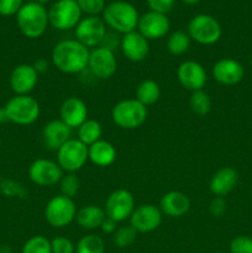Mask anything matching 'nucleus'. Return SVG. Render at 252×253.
<instances>
[{"label": "nucleus", "instance_id": "f257e3e1", "mask_svg": "<svg viewBox=\"0 0 252 253\" xmlns=\"http://www.w3.org/2000/svg\"><path fill=\"white\" fill-rule=\"evenodd\" d=\"M89 54L88 47L77 40H63L52 49L51 61L62 73L79 74L88 68Z\"/></svg>", "mask_w": 252, "mask_h": 253}, {"label": "nucleus", "instance_id": "f03ea898", "mask_svg": "<svg viewBox=\"0 0 252 253\" xmlns=\"http://www.w3.org/2000/svg\"><path fill=\"white\" fill-rule=\"evenodd\" d=\"M16 24L20 32L27 39H40L49 25L48 10L36 1L26 2L16 14Z\"/></svg>", "mask_w": 252, "mask_h": 253}, {"label": "nucleus", "instance_id": "7ed1b4c3", "mask_svg": "<svg viewBox=\"0 0 252 253\" xmlns=\"http://www.w3.org/2000/svg\"><path fill=\"white\" fill-rule=\"evenodd\" d=\"M138 15L137 9L132 4L124 0H118L106 5L103 11V20L108 27L118 34H128L137 29Z\"/></svg>", "mask_w": 252, "mask_h": 253}, {"label": "nucleus", "instance_id": "20e7f679", "mask_svg": "<svg viewBox=\"0 0 252 253\" xmlns=\"http://www.w3.org/2000/svg\"><path fill=\"white\" fill-rule=\"evenodd\" d=\"M147 108L135 98L120 100L111 110L113 123L124 130H135L142 126L147 120Z\"/></svg>", "mask_w": 252, "mask_h": 253}, {"label": "nucleus", "instance_id": "39448f33", "mask_svg": "<svg viewBox=\"0 0 252 253\" xmlns=\"http://www.w3.org/2000/svg\"><path fill=\"white\" fill-rule=\"evenodd\" d=\"M77 205L72 198L58 194L48 200L44 207V220L49 226L62 229L76 220Z\"/></svg>", "mask_w": 252, "mask_h": 253}, {"label": "nucleus", "instance_id": "423d86ee", "mask_svg": "<svg viewBox=\"0 0 252 253\" xmlns=\"http://www.w3.org/2000/svg\"><path fill=\"white\" fill-rule=\"evenodd\" d=\"M9 121L16 125H31L39 119L41 108L34 96L31 95H15L5 104Z\"/></svg>", "mask_w": 252, "mask_h": 253}, {"label": "nucleus", "instance_id": "0eeeda50", "mask_svg": "<svg viewBox=\"0 0 252 253\" xmlns=\"http://www.w3.org/2000/svg\"><path fill=\"white\" fill-rule=\"evenodd\" d=\"M187 32L190 40L195 41L197 43L210 46L219 41L222 30L219 21L214 16L199 14L190 19Z\"/></svg>", "mask_w": 252, "mask_h": 253}, {"label": "nucleus", "instance_id": "6e6552de", "mask_svg": "<svg viewBox=\"0 0 252 253\" xmlns=\"http://www.w3.org/2000/svg\"><path fill=\"white\" fill-rule=\"evenodd\" d=\"M57 160L62 170L66 173H77L81 170L88 158V146L84 145L78 138H71L57 151Z\"/></svg>", "mask_w": 252, "mask_h": 253}, {"label": "nucleus", "instance_id": "1a4fd4ad", "mask_svg": "<svg viewBox=\"0 0 252 253\" xmlns=\"http://www.w3.org/2000/svg\"><path fill=\"white\" fill-rule=\"evenodd\" d=\"M49 25L59 31L76 29L82 20V11L76 0H58L48 9Z\"/></svg>", "mask_w": 252, "mask_h": 253}, {"label": "nucleus", "instance_id": "9d476101", "mask_svg": "<svg viewBox=\"0 0 252 253\" xmlns=\"http://www.w3.org/2000/svg\"><path fill=\"white\" fill-rule=\"evenodd\" d=\"M135 208V198H133L132 193L128 192L127 189L120 188V189L114 190L106 198L105 204H104V211H105L106 216L119 224V222L130 219Z\"/></svg>", "mask_w": 252, "mask_h": 253}, {"label": "nucleus", "instance_id": "9b49d317", "mask_svg": "<svg viewBox=\"0 0 252 253\" xmlns=\"http://www.w3.org/2000/svg\"><path fill=\"white\" fill-rule=\"evenodd\" d=\"M29 178L39 187H54L63 177L64 172L56 161L48 158H37L30 165Z\"/></svg>", "mask_w": 252, "mask_h": 253}, {"label": "nucleus", "instance_id": "f8f14e48", "mask_svg": "<svg viewBox=\"0 0 252 253\" xmlns=\"http://www.w3.org/2000/svg\"><path fill=\"white\" fill-rule=\"evenodd\" d=\"M86 69L90 72L94 78L100 81L111 78L118 71V59L114 51L103 46L91 49Z\"/></svg>", "mask_w": 252, "mask_h": 253}, {"label": "nucleus", "instance_id": "ddd939ff", "mask_svg": "<svg viewBox=\"0 0 252 253\" xmlns=\"http://www.w3.org/2000/svg\"><path fill=\"white\" fill-rule=\"evenodd\" d=\"M106 25L99 16H86L76 27V40L85 47H99L106 35Z\"/></svg>", "mask_w": 252, "mask_h": 253}, {"label": "nucleus", "instance_id": "4468645a", "mask_svg": "<svg viewBox=\"0 0 252 253\" xmlns=\"http://www.w3.org/2000/svg\"><path fill=\"white\" fill-rule=\"evenodd\" d=\"M162 219L163 214L160 208L153 204H142L133 209L128 220L137 234H148L161 226Z\"/></svg>", "mask_w": 252, "mask_h": 253}, {"label": "nucleus", "instance_id": "2eb2a0df", "mask_svg": "<svg viewBox=\"0 0 252 253\" xmlns=\"http://www.w3.org/2000/svg\"><path fill=\"white\" fill-rule=\"evenodd\" d=\"M177 78L187 90H203L208 82V73L203 64L197 61H184L178 66Z\"/></svg>", "mask_w": 252, "mask_h": 253}, {"label": "nucleus", "instance_id": "dca6fc26", "mask_svg": "<svg viewBox=\"0 0 252 253\" xmlns=\"http://www.w3.org/2000/svg\"><path fill=\"white\" fill-rule=\"evenodd\" d=\"M170 22L167 15L160 12L148 11L141 15L138 19L137 31L148 41L163 39L169 32Z\"/></svg>", "mask_w": 252, "mask_h": 253}, {"label": "nucleus", "instance_id": "f3484780", "mask_svg": "<svg viewBox=\"0 0 252 253\" xmlns=\"http://www.w3.org/2000/svg\"><path fill=\"white\" fill-rule=\"evenodd\" d=\"M39 83V73L32 64L22 63L11 71L9 84L15 95H30Z\"/></svg>", "mask_w": 252, "mask_h": 253}, {"label": "nucleus", "instance_id": "a211bd4d", "mask_svg": "<svg viewBox=\"0 0 252 253\" xmlns=\"http://www.w3.org/2000/svg\"><path fill=\"white\" fill-rule=\"evenodd\" d=\"M212 78L221 85L232 86L242 82L245 68L239 61L234 58H221L212 66Z\"/></svg>", "mask_w": 252, "mask_h": 253}, {"label": "nucleus", "instance_id": "6ab92c4d", "mask_svg": "<svg viewBox=\"0 0 252 253\" xmlns=\"http://www.w3.org/2000/svg\"><path fill=\"white\" fill-rule=\"evenodd\" d=\"M120 48L126 59L133 63H140L145 61L150 53V41L135 30L123 35L120 40Z\"/></svg>", "mask_w": 252, "mask_h": 253}, {"label": "nucleus", "instance_id": "aec40b11", "mask_svg": "<svg viewBox=\"0 0 252 253\" xmlns=\"http://www.w3.org/2000/svg\"><path fill=\"white\" fill-rule=\"evenodd\" d=\"M72 128L67 126L61 119L51 120L43 126L41 132V140L44 147L49 151L57 152L61 146L71 140Z\"/></svg>", "mask_w": 252, "mask_h": 253}, {"label": "nucleus", "instance_id": "412c9836", "mask_svg": "<svg viewBox=\"0 0 252 253\" xmlns=\"http://www.w3.org/2000/svg\"><path fill=\"white\" fill-rule=\"evenodd\" d=\"M59 119L73 130L88 119V106L78 96L64 99L59 108Z\"/></svg>", "mask_w": 252, "mask_h": 253}, {"label": "nucleus", "instance_id": "4be33fe9", "mask_svg": "<svg viewBox=\"0 0 252 253\" xmlns=\"http://www.w3.org/2000/svg\"><path fill=\"white\" fill-rule=\"evenodd\" d=\"M163 215L168 217H182L190 210V200L184 193L178 190H170L162 195L160 207Z\"/></svg>", "mask_w": 252, "mask_h": 253}, {"label": "nucleus", "instance_id": "5701e85b", "mask_svg": "<svg viewBox=\"0 0 252 253\" xmlns=\"http://www.w3.org/2000/svg\"><path fill=\"white\" fill-rule=\"evenodd\" d=\"M239 173L232 167H222L212 174L209 182V189L215 197H226L236 188Z\"/></svg>", "mask_w": 252, "mask_h": 253}, {"label": "nucleus", "instance_id": "b1692460", "mask_svg": "<svg viewBox=\"0 0 252 253\" xmlns=\"http://www.w3.org/2000/svg\"><path fill=\"white\" fill-rule=\"evenodd\" d=\"M88 158L96 167H109L116 160V148L109 141L99 140L88 146Z\"/></svg>", "mask_w": 252, "mask_h": 253}, {"label": "nucleus", "instance_id": "393cba45", "mask_svg": "<svg viewBox=\"0 0 252 253\" xmlns=\"http://www.w3.org/2000/svg\"><path fill=\"white\" fill-rule=\"evenodd\" d=\"M105 217L106 215L105 211H104V208H100L94 204H89L84 205L81 209H78L76 221L82 229L93 231V230L100 229Z\"/></svg>", "mask_w": 252, "mask_h": 253}, {"label": "nucleus", "instance_id": "a878e982", "mask_svg": "<svg viewBox=\"0 0 252 253\" xmlns=\"http://www.w3.org/2000/svg\"><path fill=\"white\" fill-rule=\"evenodd\" d=\"M161 96V86L153 79H145L136 88V100L140 101L146 108L153 105Z\"/></svg>", "mask_w": 252, "mask_h": 253}, {"label": "nucleus", "instance_id": "bb28decb", "mask_svg": "<svg viewBox=\"0 0 252 253\" xmlns=\"http://www.w3.org/2000/svg\"><path fill=\"white\" fill-rule=\"evenodd\" d=\"M101 135H103V127L100 123L94 119H86L77 128V138L86 146H90L96 141L101 140Z\"/></svg>", "mask_w": 252, "mask_h": 253}, {"label": "nucleus", "instance_id": "cd10ccee", "mask_svg": "<svg viewBox=\"0 0 252 253\" xmlns=\"http://www.w3.org/2000/svg\"><path fill=\"white\" fill-rule=\"evenodd\" d=\"M190 37L185 31H174L168 36L167 48L173 56H182L190 47Z\"/></svg>", "mask_w": 252, "mask_h": 253}, {"label": "nucleus", "instance_id": "c85d7f7f", "mask_svg": "<svg viewBox=\"0 0 252 253\" xmlns=\"http://www.w3.org/2000/svg\"><path fill=\"white\" fill-rule=\"evenodd\" d=\"M105 242L99 235L89 234L82 237L76 246V253H104Z\"/></svg>", "mask_w": 252, "mask_h": 253}, {"label": "nucleus", "instance_id": "c756f323", "mask_svg": "<svg viewBox=\"0 0 252 253\" xmlns=\"http://www.w3.org/2000/svg\"><path fill=\"white\" fill-rule=\"evenodd\" d=\"M189 106L190 110L199 116H205L209 114L211 109V99L209 94L204 90L192 91L189 98Z\"/></svg>", "mask_w": 252, "mask_h": 253}, {"label": "nucleus", "instance_id": "7c9ffc66", "mask_svg": "<svg viewBox=\"0 0 252 253\" xmlns=\"http://www.w3.org/2000/svg\"><path fill=\"white\" fill-rule=\"evenodd\" d=\"M21 253H52L51 241L42 235L32 236L24 244Z\"/></svg>", "mask_w": 252, "mask_h": 253}, {"label": "nucleus", "instance_id": "2f4dec72", "mask_svg": "<svg viewBox=\"0 0 252 253\" xmlns=\"http://www.w3.org/2000/svg\"><path fill=\"white\" fill-rule=\"evenodd\" d=\"M61 194L73 199L81 190V180L77 177L76 173H66L58 183Z\"/></svg>", "mask_w": 252, "mask_h": 253}, {"label": "nucleus", "instance_id": "473e14b6", "mask_svg": "<svg viewBox=\"0 0 252 253\" xmlns=\"http://www.w3.org/2000/svg\"><path fill=\"white\" fill-rule=\"evenodd\" d=\"M136 237H137L136 230L131 225H126V226H120L116 229V231L113 234V241L118 247L125 249L136 241Z\"/></svg>", "mask_w": 252, "mask_h": 253}, {"label": "nucleus", "instance_id": "72a5a7b5", "mask_svg": "<svg viewBox=\"0 0 252 253\" xmlns=\"http://www.w3.org/2000/svg\"><path fill=\"white\" fill-rule=\"evenodd\" d=\"M82 14L86 16H98L105 10V0H76Z\"/></svg>", "mask_w": 252, "mask_h": 253}, {"label": "nucleus", "instance_id": "f704fd0d", "mask_svg": "<svg viewBox=\"0 0 252 253\" xmlns=\"http://www.w3.org/2000/svg\"><path fill=\"white\" fill-rule=\"evenodd\" d=\"M52 253H76V245L64 236H56L51 240Z\"/></svg>", "mask_w": 252, "mask_h": 253}, {"label": "nucleus", "instance_id": "c9c22d12", "mask_svg": "<svg viewBox=\"0 0 252 253\" xmlns=\"http://www.w3.org/2000/svg\"><path fill=\"white\" fill-rule=\"evenodd\" d=\"M230 253H252V239L249 236H237L230 242Z\"/></svg>", "mask_w": 252, "mask_h": 253}, {"label": "nucleus", "instance_id": "e433bc0d", "mask_svg": "<svg viewBox=\"0 0 252 253\" xmlns=\"http://www.w3.org/2000/svg\"><path fill=\"white\" fill-rule=\"evenodd\" d=\"M24 5V0H0V15L1 16H12Z\"/></svg>", "mask_w": 252, "mask_h": 253}, {"label": "nucleus", "instance_id": "4c0bfd02", "mask_svg": "<svg viewBox=\"0 0 252 253\" xmlns=\"http://www.w3.org/2000/svg\"><path fill=\"white\" fill-rule=\"evenodd\" d=\"M151 11L160 12V14H167L173 9L175 0H147Z\"/></svg>", "mask_w": 252, "mask_h": 253}, {"label": "nucleus", "instance_id": "58836bf2", "mask_svg": "<svg viewBox=\"0 0 252 253\" xmlns=\"http://www.w3.org/2000/svg\"><path fill=\"white\" fill-rule=\"evenodd\" d=\"M226 211V202L221 197H214L209 204V212L212 217L224 216Z\"/></svg>", "mask_w": 252, "mask_h": 253}, {"label": "nucleus", "instance_id": "ea45409f", "mask_svg": "<svg viewBox=\"0 0 252 253\" xmlns=\"http://www.w3.org/2000/svg\"><path fill=\"white\" fill-rule=\"evenodd\" d=\"M116 229H118V222L114 221L113 219H110V217H108V216L104 219L103 224H101V226H100L101 231L106 235H113L114 232L116 231Z\"/></svg>", "mask_w": 252, "mask_h": 253}, {"label": "nucleus", "instance_id": "a19ab883", "mask_svg": "<svg viewBox=\"0 0 252 253\" xmlns=\"http://www.w3.org/2000/svg\"><path fill=\"white\" fill-rule=\"evenodd\" d=\"M32 66L35 67V69L37 71V73H44L46 71H48V62L46 59L41 58V59H37Z\"/></svg>", "mask_w": 252, "mask_h": 253}, {"label": "nucleus", "instance_id": "79ce46f5", "mask_svg": "<svg viewBox=\"0 0 252 253\" xmlns=\"http://www.w3.org/2000/svg\"><path fill=\"white\" fill-rule=\"evenodd\" d=\"M9 121V118H7V114L5 108H0V124H5Z\"/></svg>", "mask_w": 252, "mask_h": 253}, {"label": "nucleus", "instance_id": "37998d69", "mask_svg": "<svg viewBox=\"0 0 252 253\" xmlns=\"http://www.w3.org/2000/svg\"><path fill=\"white\" fill-rule=\"evenodd\" d=\"M182 1L188 5H194V4H198L199 1H202V0H182Z\"/></svg>", "mask_w": 252, "mask_h": 253}, {"label": "nucleus", "instance_id": "c03bdc74", "mask_svg": "<svg viewBox=\"0 0 252 253\" xmlns=\"http://www.w3.org/2000/svg\"><path fill=\"white\" fill-rule=\"evenodd\" d=\"M35 1L36 2H39V4H47V2H49V1H52V0H35Z\"/></svg>", "mask_w": 252, "mask_h": 253}, {"label": "nucleus", "instance_id": "a18cd8bd", "mask_svg": "<svg viewBox=\"0 0 252 253\" xmlns=\"http://www.w3.org/2000/svg\"><path fill=\"white\" fill-rule=\"evenodd\" d=\"M251 198H252V188H251Z\"/></svg>", "mask_w": 252, "mask_h": 253}, {"label": "nucleus", "instance_id": "49530a36", "mask_svg": "<svg viewBox=\"0 0 252 253\" xmlns=\"http://www.w3.org/2000/svg\"><path fill=\"white\" fill-rule=\"evenodd\" d=\"M214 253H224V252H214Z\"/></svg>", "mask_w": 252, "mask_h": 253}]
</instances>
